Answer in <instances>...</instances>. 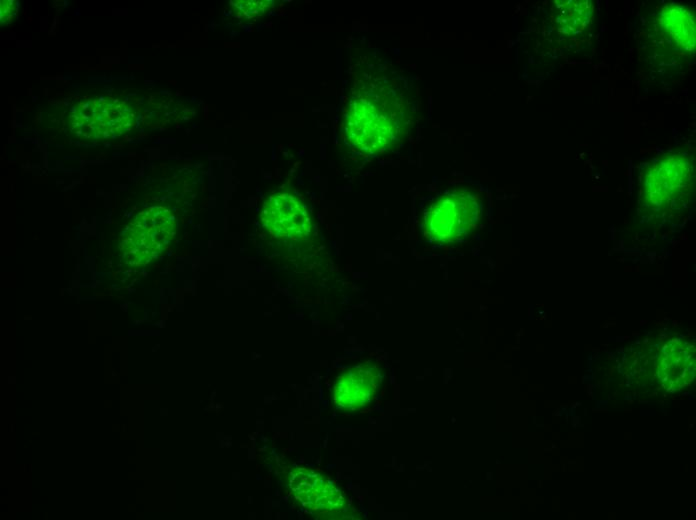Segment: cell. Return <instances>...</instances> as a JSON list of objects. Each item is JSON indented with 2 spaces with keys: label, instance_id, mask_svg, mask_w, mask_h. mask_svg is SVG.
I'll use <instances>...</instances> for the list:
<instances>
[{
  "label": "cell",
  "instance_id": "cell-1",
  "mask_svg": "<svg viewBox=\"0 0 696 520\" xmlns=\"http://www.w3.org/2000/svg\"><path fill=\"white\" fill-rule=\"evenodd\" d=\"M388 102L369 97L351 101L344 116V131L351 145L369 154L393 146L400 133L401 107Z\"/></svg>",
  "mask_w": 696,
  "mask_h": 520
},
{
  "label": "cell",
  "instance_id": "cell-2",
  "mask_svg": "<svg viewBox=\"0 0 696 520\" xmlns=\"http://www.w3.org/2000/svg\"><path fill=\"white\" fill-rule=\"evenodd\" d=\"M479 202L466 191H451L438 197L424 214L428 238L438 243H451L465 238L479 219Z\"/></svg>",
  "mask_w": 696,
  "mask_h": 520
},
{
  "label": "cell",
  "instance_id": "cell-3",
  "mask_svg": "<svg viewBox=\"0 0 696 520\" xmlns=\"http://www.w3.org/2000/svg\"><path fill=\"white\" fill-rule=\"evenodd\" d=\"M692 167L683 156L672 155L657 161L643 182V203L656 212L684 203L692 187Z\"/></svg>",
  "mask_w": 696,
  "mask_h": 520
},
{
  "label": "cell",
  "instance_id": "cell-4",
  "mask_svg": "<svg viewBox=\"0 0 696 520\" xmlns=\"http://www.w3.org/2000/svg\"><path fill=\"white\" fill-rule=\"evenodd\" d=\"M260 220L271 238L285 242H302L312 233V219L303 201L288 191L269 195L261 209Z\"/></svg>",
  "mask_w": 696,
  "mask_h": 520
},
{
  "label": "cell",
  "instance_id": "cell-5",
  "mask_svg": "<svg viewBox=\"0 0 696 520\" xmlns=\"http://www.w3.org/2000/svg\"><path fill=\"white\" fill-rule=\"evenodd\" d=\"M663 29L667 31L669 37L683 48H693L694 46V21L691 14L684 7H667L661 16Z\"/></svg>",
  "mask_w": 696,
  "mask_h": 520
},
{
  "label": "cell",
  "instance_id": "cell-6",
  "mask_svg": "<svg viewBox=\"0 0 696 520\" xmlns=\"http://www.w3.org/2000/svg\"><path fill=\"white\" fill-rule=\"evenodd\" d=\"M232 6L239 17L253 19L267 13L272 6V2L265 0H241L232 2Z\"/></svg>",
  "mask_w": 696,
  "mask_h": 520
}]
</instances>
